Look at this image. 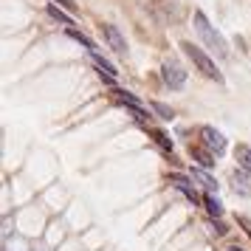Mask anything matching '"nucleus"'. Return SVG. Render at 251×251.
Instances as JSON below:
<instances>
[{
    "mask_svg": "<svg viewBox=\"0 0 251 251\" xmlns=\"http://www.w3.org/2000/svg\"><path fill=\"white\" fill-rule=\"evenodd\" d=\"M192 20H195V28H198L201 40L206 43V48H212L217 57H228V43L223 40V34L217 31L215 25L209 23V17H206L203 12H195V14H192Z\"/></svg>",
    "mask_w": 251,
    "mask_h": 251,
    "instance_id": "obj_1",
    "label": "nucleus"
},
{
    "mask_svg": "<svg viewBox=\"0 0 251 251\" xmlns=\"http://www.w3.org/2000/svg\"><path fill=\"white\" fill-rule=\"evenodd\" d=\"M181 48H183V54L192 59V65H195L198 71H201L203 76H209V79H215V82H223V74L217 71L215 59H209V57L203 54V51H201L198 46H192V43H181Z\"/></svg>",
    "mask_w": 251,
    "mask_h": 251,
    "instance_id": "obj_2",
    "label": "nucleus"
},
{
    "mask_svg": "<svg viewBox=\"0 0 251 251\" xmlns=\"http://www.w3.org/2000/svg\"><path fill=\"white\" fill-rule=\"evenodd\" d=\"M198 136H201V144H203L206 150H212L215 155H220L223 150H226V138H223V133L220 130H215V127H201L198 130Z\"/></svg>",
    "mask_w": 251,
    "mask_h": 251,
    "instance_id": "obj_3",
    "label": "nucleus"
},
{
    "mask_svg": "<svg viewBox=\"0 0 251 251\" xmlns=\"http://www.w3.org/2000/svg\"><path fill=\"white\" fill-rule=\"evenodd\" d=\"M161 76H164V82H167V88L170 91H181L183 82H186V71L178 65V62H164V68H161Z\"/></svg>",
    "mask_w": 251,
    "mask_h": 251,
    "instance_id": "obj_4",
    "label": "nucleus"
},
{
    "mask_svg": "<svg viewBox=\"0 0 251 251\" xmlns=\"http://www.w3.org/2000/svg\"><path fill=\"white\" fill-rule=\"evenodd\" d=\"M102 34H104V40H107V46L113 48L116 54H127L125 37H122V31H119L113 23H104V25H102Z\"/></svg>",
    "mask_w": 251,
    "mask_h": 251,
    "instance_id": "obj_5",
    "label": "nucleus"
},
{
    "mask_svg": "<svg viewBox=\"0 0 251 251\" xmlns=\"http://www.w3.org/2000/svg\"><path fill=\"white\" fill-rule=\"evenodd\" d=\"M170 183L178 189V192L186 195V201H192V203H203V198L195 192V186L189 183V178H183V175H175V172H172V175H170Z\"/></svg>",
    "mask_w": 251,
    "mask_h": 251,
    "instance_id": "obj_6",
    "label": "nucleus"
},
{
    "mask_svg": "<svg viewBox=\"0 0 251 251\" xmlns=\"http://www.w3.org/2000/svg\"><path fill=\"white\" fill-rule=\"evenodd\" d=\"M231 186H234V192H240V195H251V172L234 170L231 172Z\"/></svg>",
    "mask_w": 251,
    "mask_h": 251,
    "instance_id": "obj_7",
    "label": "nucleus"
},
{
    "mask_svg": "<svg viewBox=\"0 0 251 251\" xmlns=\"http://www.w3.org/2000/svg\"><path fill=\"white\" fill-rule=\"evenodd\" d=\"M189 155L201 164V170H212V167H215V152H212V150H206V147H189Z\"/></svg>",
    "mask_w": 251,
    "mask_h": 251,
    "instance_id": "obj_8",
    "label": "nucleus"
},
{
    "mask_svg": "<svg viewBox=\"0 0 251 251\" xmlns=\"http://www.w3.org/2000/svg\"><path fill=\"white\" fill-rule=\"evenodd\" d=\"M234 158H237V170L251 172V147L249 144H237L234 147Z\"/></svg>",
    "mask_w": 251,
    "mask_h": 251,
    "instance_id": "obj_9",
    "label": "nucleus"
},
{
    "mask_svg": "<svg viewBox=\"0 0 251 251\" xmlns=\"http://www.w3.org/2000/svg\"><path fill=\"white\" fill-rule=\"evenodd\" d=\"M192 178H195L198 183H201L203 189H209V192H217V181L212 178V175H206V172L201 170V167H192Z\"/></svg>",
    "mask_w": 251,
    "mask_h": 251,
    "instance_id": "obj_10",
    "label": "nucleus"
},
{
    "mask_svg": "<svg viewBox=\"0 0 251 251\" xmlns=\"http://www.w3.org/2000/svg\"><path fill=\"white\" fill-rule=\"evenodd\" d=\"M48 14H51V17H54L57 23H62L65 28H74V20H71V17H68L65 12H62V9H57L54 3H48Z\"/></svg>",
    "mask_w": 251,
    "mask_h": 251,
    "instance_id": "obj_11",
    "label": "nucleus"
},
{
    "mask_svg": "<svg viewBox=\"0 0 251 251\" xmlns=\"http://www.w3.org/2000/svg\"><path fill=\"white\" fill-rule=\"evenodd\" d=\"M203 206H206V212H209L212 217H220V215H223V203H220L217 198H212V195H206V198H203Z\"/></svg>",
    "mask_w": 251,
    "mask_h": 251,
    "instance_id": "obj_12",
    "label": "nucleus"
},
{
    "mask_svg": "<svg viewBox=\"0 0 251 251\" xmlns=\"http://www.w3.org/2000/svg\"><path fill=\"white\" fill-rule=\"evenodd\" d=\"M65 34H68L71 40H76V43H82V46L88 48V51H96V46H93V40H91V37H85L82 31H76V28H65Z\"/></svg>",
    "mask_w": 251,
    "mask_h": 251,
    "instance_id": "obj_13",
    "label": "nucleus"
},
{
    "mask_svg": "<svg viewBox=\"0 0 251 251\" xmlns=\"http://www.w3.org/2000/svg\"><path fill=\"white\" fill-rule=\"evenodd\" d=\"M152 133V138H155V144H158L161 150H167V152H172V138L164 133V130H150Z\"/></svg>",
    "mask_w": 251,
    "mask_h": 251,
    "instance_id": "obj_14",
    "label": "nucleus"
},
{
    "mask_svg": "<svg viewBox=\"0 0 251 251\" xmlns=\"http://www.w3.org/2000/svg\"><path fill=\"white\" fill-rule=\"evenodd\" d=\"M150 107H152V110L161 116V119H167V122H170L172 116H175V113H172V107H167V104H161V102H152Z\"/></svg>",
    "mask_w": 251,
    "mask_h": 251,
    "instance_id": "obj_15",
    "label": "nucleus"
},
{
    "mask_svg": "<svg viewBox=\"0 0 251 251\" xmlns=\"http://www.w3.org/2000/svg\"><path fill=\"white\" fill-rule=\"evenodd\" d=\"M209 226H212V234H217V237H220V234H226V226H223L220 220H212Z\"/></svg>",
    "mask_w": 251,
    "mask_h": 251,
    "instance_id": "obj_16",
    "label": "nucleus"
},
{
    "mask_svg": "<svg viewBox=\"0 0 251 251\" xmlns=\"http://www.w3.org/2000/svg\"><path fill=\"white\" fill-rule=\"evenodd\" d=\"M237 223L246 228V231H249V237H251V220H249V217H237Z\"/></svg>",
    "mask_w": 251,
    "mask_h": 251,
    "instance_id": "obj_17",
    "label": "nucleus"
},
{
    "mask_svg": "<svg viewBox=\"0 0 251 251\" xmlns=\"http://www.w3.org/2000/svg\"><path fill=\"white\" fill-rule=\"evenodd\" d=\"M62 6H68V9H74V0H59Z\"/></svg>",
    "mask_w": 251,
    "mask_h": 251,
    "instance_id": "obj_18",
    "label": "nucleus"
},
{
    "mask_svg": "<svg viewBox=\"0 0 251 251\" xmlns=\"http://www.w3.org/2000/svg\"><path fill=\"white\" fill-rule=\"evenodd\" d=\"M228 251H243V249H240V246H231V249H228Z\"/></svg>",
    "mask_w": 251,
    "mask_h": 251,
    "instance_id": "obj_19",
    "label": "nucleus"
}]
</instances>
